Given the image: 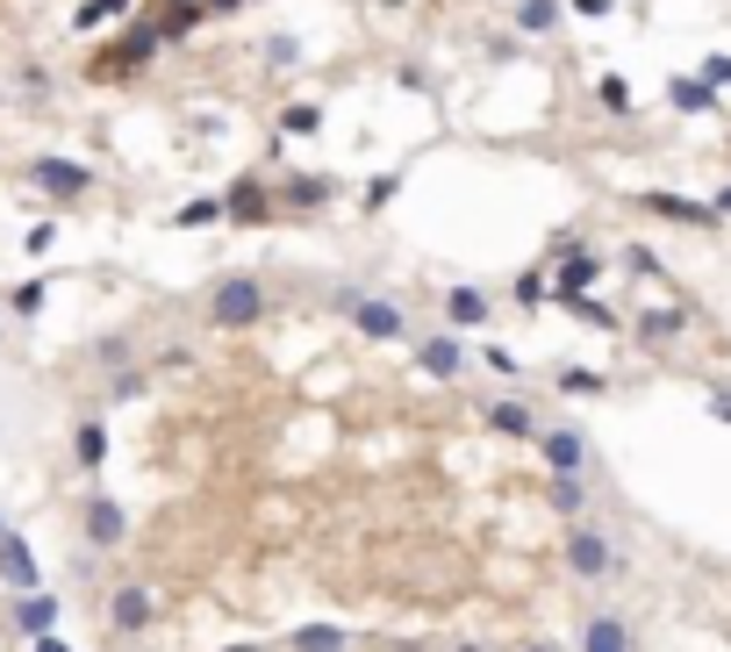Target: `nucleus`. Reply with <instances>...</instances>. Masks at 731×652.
Returning <instances> with one entry per match:
<instances>
[{
	"label": "nucleus",
	"mask_w": 731,
	"mask_h": 652,
	"mask_svg": "<svg viewBox=\"0 0 731 652\" xmlns=\"http://www.w3.org/2000/svg\"><path fill=\"white\" fill-rule=\"evenodd\" d=\"M37 652H72L65 639H51V631H43V639H37Z\"/></svg>",
	"instance_id": "obj_37"
},
{
	"label": "nucleus",
	"mask_w": 731,
	"mask_h": 652,
	"mask_svg": "<svg viewBox=\"0 0 731 652\" xmlns=\"http://www.w3.org/2000/svg\"><path fill=\"white\" fill-rule=\"evenodd\" d=\"M29 179H37L43 194H58V201H80V194L94 187V173H86L80 158H37V165H29Z\"/></svg>",
	"instance_id": "obj_7"
},
{
	"label": "nucleus",
	"mask_w": 731,
	"mask_h": 652,
	"mask_svg": "<svg viewBox=\"0 0 731 652\" xmlns=\"http://www.w3.org/2000/svg\"><path fill=\"white\" fill-rule=\"evenodd\" d=\"M14 624H22L29 639H43V631L58 624V602L51 596H14Z\"/></svg>",
	"instance_id": "obj_19"
},
{
	"label": "nucleus",
	"mask_w": 731,
	"mask_h": 652,
	"mask_svg": "<svg viewBox=\"0 0 731 652\" xmlns=\"http://www.w3.org/2000/svg\"><path fill=\"white\" fill-rule=\"evenodd\" d=\"M638 208L646 216H660V222H681V230H703V237H718L724 230V208L718 201H689V194H638Z\"/></svg>",
	"instance_id": "obj_5"
},
{
	"label": "nucleus",
	"mask_w": 731,
	"mask_h": 652,
	"mask_svg": "<svg viewBox=\"0 0 731 652\" xmlns=\"http://www.w3.org/2000/svg\"><path fill=\"white\" fill-rule=\"evenodd\" d=\"M452 652H487V645H474V639H466V645H452Z\"/></svg>",
	"instance_id": "obj_41"
},
{
	"label": "nucleus",
	"mask_w": 731,
	"mask_h": 652,
	"mask_svg": "<svg viewBox=\"0 0 731 652\" xmlns=\"http://www.w3.org/2000/svg\"><path fill=\"white\" fill-rule=\"evenodd\" d=\"M596 101H603V108H609V115H624V123H631V115H638V101H631V86H624V80H617V72H603V80H596Z\"/></svg>",
	"instance_id": "obj_22"
},
{
	"label": "nucleus",
	"mask_w": 731,
	"mask_h": 652,
	"mask_svg": "<svg viewBox=\"0 0 731 652\" xmlns=\"http://www.w3.org/2000/svg\"><path fill=\"white\" fill-rule=\"evenodd\" d=\"M0 581H8L14 596H37V552H29V545L14 538V530L0 538Z\"/></svg>",
	"instance_id": "obj_12"
},
{
	"label": "nucleus",
	"mask_w": 731,
	"mask_h": 652,
	"mask_svg": "<svg viewBox=\"0 0 731 652\" xmlns=\"http://www.w3.org/2000/svg\"><path fill=\"white\" fill-rule=\"evenodd\" d=\"M559 8H567V0H516L509 22L524 29V37H553V29H559Z\"/></svg>",
	"instance_id": "obj_17"
},
{
	"label": "nucleus",
	"mask_w": 731,
	"mask_h": 652,
	"mask_svg": "<svg viewBox=\"0 0 731 652\" xmlns=\"http://www.w3.org/2000/svg\"><path fill=\"white\" fill-rule=\"evenodd\" d=\"M251 0H208V14H244Z\"/></svg>",
	"instance_id": "obj_36"
},
{
	"label": "nucleus",
	"mask_w": 731,
	"mask_h": 652,
	"mask_svg": "<svg viewBox=\"0 0 731 652\" xmlns=\"http://www.w3.org/2000/svg\"><path fill=\"white\" fill-rule=\"evenodd\" d=\"M416 366L431 373V381H460V373H466V344L460 338H423L416 344Z\"/></svg>",
	"instance_id": "obj_11"
},
{
	"label": "nucleus",
	"mask_w": 731,
	"mask_h": 652,
	"mask_svg": "<svg viewBox=\"0 0 731 652\" xmlns=\"http://www.w3.org/2000/svg\"><path fill=\"white\" fill-rule=\"evenodd\" d=\"M72 452H80V466H86V474H94V466L109 459V431H101V423H80V437H72Z\"/></svg>",
	"instance_id": "obj_24"
},
{
	"label": "nucleus",
	"mask_w": 731,
	"mask_h": 652,
	"mask_svg": "<svg viewBox=\"0 0 731 652\" xmlns=\"http://www.w3.org/2000/svg\"><path fill=\"white\" fill-rule=\"evenodd\" d=\"M667 101H675L681 115H718V86H710L703 72H675V80H667Z\"/></svg>",
	"instance_id": "obj_13"
},
{
	"label": "nucleus",
	"mask_w": 731,
	"mask_h": 652,
	"mask_svg": "<svg viewBox=\"0 0 731 652\" xmlns=\"http://www.w3.org/2000/svg\"><path fill=\"white\" fill-rule=\"evenodd\" d=\"M0 538H8V524H0Z\"/></svg>",
	"instance_id": "obj_42"
},
{
	"label": "nucleus",
	"mask_w": 731,
	"mask_h": 652,
	"mask_svg": "<svg viewBox=\"0 0 731 652\" xmlns=\"http://www.w3.org/2000/svg\"><path fill=\"white\" fill-rule=\"evenodd\" d=\"M202 222H223V201H216V194H202V201L179 208V230H202Z\"/></svg>",
	"instance_id": "obj_28"
},
{
	"label": "nucleus",
	"mask_w": 731,
	"mask_h": 652,
	"mask_svg": "<svg viewBox=\"0 0 731 652\" xmlns=\"http://www.w3.org/2000/svg\"><path fill=\"white\" fill-rule=\"evenodd\" d=\"M718 208H724V216H731V179H724V187H718Z\"/></svg>",
	"instance_id": "obj_38"
},
{
	"label": "nucleus",
	"mask_w": 731,
	"mask_h": 652,
	"mask_svg": "<svg viewBox=\"0 0 731 652\" xmlns=\"http://www.w3.org/2000/svg\"><path fill=\"white\" fill-rule=\"evenodd\" d=\"M703 80L724 94V86H731V51H710V58H703Z\"/></svg>",
	"instance_id": "obj_34"
},
{
	"label": "nucleus",
	"mask_w": 731,
	"mask_h": 652,
	"mask_svg": "<svg viewBox=\"0 0 731 652\" xmlns=\"http://www.w3.org/2000/svg\"><path fill=\"white\" fill-rule=\"evenodd\" d=\"M323 130V108H316V101H287L280 108V136H316Z\"/></svg>",
	"instance_id": "obj_20"
},
{
	"label": "nucleus",
	"mask_w": 731,
	"mask_h": 652,
	"mask_svg": "<svg viewBox=\"0 0 731 652\" xmlns=\"http://www.w3.org/2000/svg\"><path fill=\"white\" fill-rule=\"evenodd\" d=\"M567 567L581 573V581H596V573H609V567H617V559H609V545H603L588 524H574V530H567Z\"/></svg>",
	"instance_id": "obj_9"
},
{
	"label": "nucleus",
	"mask_w": 731,
	"mask_h": 652,
	"mask_svg": "<svg viewBox=\"0 0 731 652\" xmlns=\"http://www.w3.org/2000/svg\"><path fill=\"white\" fill-rule=\"evenodd\" d=\"M287 645H295V652H344V631L338 624H301Z\"/></svg>",
	"instance_id": "obj_21"
},
{
	"label": "nucleus",
	"mask_w": 731,
	"mask_h": 652,
	"mask_svg": "<svg viewBox=\"0 0 731 652\" xmlns=\"http://www.w3.org/2000/svg\"><path fill=\"white\" fill-rule=\"evenodd\" d=\"M718 416H724V423H731V394H718Z\"/></svg>",
	"instance_id": "obj_39"
},
{
	"label": "nucleus",
	"mask_w": 731,
	"mask_h": 652,
	"mask_svg": "<svg viewBox=\"0 0 731 652\" xmlns=\"http://www.w3.org/2000/svg\"><path fill=\"white\" fill-rule=\"evenodd\" d=\"M115 14H130V0H86L72 22H80V29H101V22H115Z\"/></svg>",
	"instance_id": "obj_29"
},
{
	"label": "nucleus",
	"mask_w": 731,
	"mask_h": 652,
	"mask_svg": "<svg viewBox=\"0 0 731 652\" xmlns=\"http://www.w3.org/2000/svg\"><path fill=\"white\" fill-rule=\"evenodd\" d=\"M445 315H452V323H487V294H474V287H452V294H445Z\"/></svg>",
	"instance_id": "obj_23"
},
{
	"label": "nucleus",
	"mask_w": 731,
	"mask_h": 652,
	"mask_svg": "<svg viewBox=\"0 0 731 652\" xmlns=\"http://www.w3.org/2000/svg\"><path fill=\"white\" fill-rule=\"evenodd\" d=\"M559 309H574L581 323H596V330H609V323H617V315H609L603 301H588V294H559Z\"/></svg>",
	"instance_id": "obj_30"
},
{
	"label": "nucleus",
	"mask_w": 731,
	"mask_h": 652,
	"mask_svg": "<svg viewBox=\"0 0 731 652\" xmlns=\"http://www.w3.org/2000/svg\"><path fill=\"white\" fill-rule=\"evenodd\" d=\"M86 538H94V545H122V538H130V517H122V503L94 495V503H86Z\"/></svg>",
	"instance_id": "obj_15"
},
{
	"label": "nucleus",
	"mask_w": 731,
	"mask_h": 652,
	"mask_svg": "<svg viewBox=\"0 0 731 652\" xmlns=\"http://www.w3.org/2000/svg\"><path fill=\"white\" fill-rule=\"evenodd\" d=\"M272 208H280V194H272L266 173H237L230 187H223V222H237V230H258V222H272Z\"/></svg>",
	"instance_id": "obj_4"
},
{
	"label": "nucleus",
	"mask_w": 731,
	"mask_h": 652,
	"mask_svg": "<svg viewBox=\"0 0 731 652\" xmlns=\"http://www.w3.org/2000/svg\"><path fill=\"white\" fill-rule=\"evenodd\" d=\"M208 323H216V330H258V323H266V287H258L251 272L216 280V294H208Z\"/></svg>",
	"instance_id": "obj_3"
},
{
	"label": "nucleus",
	"mask_w": 731,
	"mask_h": 652,
	"mask_svg": "<svg viewBox=\"0 0 731 652\" xmlns=\"http://www.w3.org/2000/svg\"><path fill=\"white\" fill-rule=\"evenodd\" d=\"M596 272H603V259H596V251L553 259V301H559V294H588V287H596Z\"/></svg>",
	"instance_id": "obj_14"
},
{
	"label": "nucleus",
	"mask_w": 731,
	"mask_h": 652,
	"mask_svg": "<svg viewBox=\"0 0 731 652\" xmlns=\"http://www.w3.org/2000/svg\"><path fill=\"white\" fill-rule=\"evenodd\" d=\"M545 294H553V272H545V266H531L524 280H516V301H524V309H538Z\"/></svg>",
	"instance_id": "obj_26"
},
{
	"label": "nucleus",
	"mask_w": 731,
	"mask_h": 652,
	"mask_svg": "<svg viewBox=\"0 0 731 652\" xmlns=\"http://www.w3.org/2000/svg\"><path fill=\"white\" fill-rule=\"evenodd\" d=\"M151 617H158V596H151L144 581H122V588H115V602H109V624L122 631V639H136Z\"/></svg>",
	"instance_id": "obj_8"
},
{
	"label": "nucleus",
	"mask_w": 731,
	"mask_h": 652,
	"mask_svg": "<svg viewBox=\"0 0 731 652\" xmlns=\"http://www.w3.org/2000/svg\"><path fill=\"white\" fill-rule=\"evenodd\" d=\"M394 187H402V173H373V179H366V208L380 216V208L394 201Z\"/></svg>",
	"instance_id": "obj_31"
},
{
	"label": "nucleus",
	"mask_w": 731,
	"mask_h": 652,
	"mask_svg": "<svg viewBox=\"0 0 731 652\" xmlns=\"http://www.w3.org/2000/svg\"><path fill=\"white\" fill-rule=\"evenodd\" d=\"M545 459H553V474H581L588 466V445L574 431H545Z\"/></svg>",
	"instance_id": "obj_18"
},
{
	"label": "nucleus",
	"mask_w": 731,
	"mask_h": 652,
	"mask_svg": "<svg viewBox=\"0 0 731 652\" xmlns=\"http://www.w3.org/2000/svg\"><path fill=\"white\" fill-rule=\"evenodd\" d=\"M151 14H158V29H165V43H187L194 29L208 22V0H151Z\"/></svg>",
	"instance_id": "obj_10"
},
{
	"label": "nucleus",
	"mask_w": 731,
	"mask_h": 652,
	"mask_svg": "<svg viewBox=\"0 0 731 652\" xmlns=\"http://www.w3.org/2000/svg\"><path fill=\"white\" fill-rule=\"evenodd\" d=\"M675 330H681V315H675V309H652V315H638V338H646V344L675 338Z\"/></svg>",
	"instance_id": "obj_27"
},
{
	"label": "nucleus",
	"mask_w": 731,
	"mask_h": 652,
	"mask_svg": "<svg viewBox=\"0 0 731 652\" xmlns=\"http://www.w3.org/2000/svg\"><path fill=\"white\" fill-rule=\"evenodd\" d=\"M481 423H487L495 437H538V416H531L524 402H487V408H481Z\"/></svg>",
	"instance_id": "obj_16"
},
{
	"label": "nucleus",
	"mask_w": 731,
	"mask_h": 652,
	"mask_svg": "<svg viewBox=\"0 0 731 652\" xmlns=\"http://www.w3.org/2000/svg\"><path fill=\"white\" fill-rule=\"evenodd\" d=\"M567 8H574V14H588V22H603V14H609V0H567Z\"/></svg>",
	"instance_id": "obj_35"
},
{
	"label": "nucleus",
	"mask_w": 731,
	"mask_h": 652,
	"mask_svg": "<svg viewBox=\"0 0 731 652\" xmlns=\"http://www.w3.org/2000/svg\"><path fill=\"white\" fill-rule=\"evenodd\" d=\"M8 301H14V315H37V309H43V280H22Z\"/></svg>",
	"instance_id": "obj_33"
},
{
	"label": "nucleus",
	"mask_w": 731,
	"mask_h": 652,
	"mask_svg": "<svg viewBox=\"0 0 731 652\" xmlns=\"http://www.w3.org/2000/svg\"><path fill=\"white\" fill-rule=\"evenodd\" d=\"M338 315L359 330L366 344H394V338L409 330L402 301H380V294H366V287H338Z\"/></svg>",
	"instance_id": "obj_2"
},
{
	"label": "nucleus",
	"mask_w": 731,
	"mask_h": 652,
	"mask_svg": "<svg viewBox=\"0 0 731 652\" xmlns=\"http://www.w3.org/2000/svg\"><path fill=\"white\" fill-rule=\"evenodd\" d=\"M158 51H165V29H158V14H136V22L122 29V37H115L109 51H101L94 65H86V72H94V80H136V72H144Z\"/></svg>",
	"instance_id": "obj_1"
},
{
	"label": "nucleus",
	"mask_w": 731,
	"mask_h": 652,
	"mask_svg": "<svg viewBox=\"0 0 731 652\" xmlns=\"http://www.w3.org/2000/svg\"><path fill=\"white\" fill-rule=\"evenodd\" d=\"M524 652H559V645H545V639H531V645H524Z\"/></svg>",
	"instance_id": "obj_40"
},
{
	"label": "nucleus",
	"mask_w": 731,
	"mask_h": 652,
	"mask_svg": "<svg viewBox=\"0 0 731 652\" xmlns=\"http://www.w3.org/2000/svg\"><path fill=\"white\" fill-rule=\"evenodd\" d=\"M588 652H631V639H624L617 617H596V624H588Z\"/></svg>",
	"instance_id": "obj_25"
},
{
	"label": "nucleus",
	"mask_w": 731,
	"mask_h": 652,
	"mask_svg": "<svg viewBox=\"0 0 731 652\" xmlns=\"http://www.w3.org/2000/svg\"><path fill=\"white\" fill-rule=\"evenodd\" d=\"M266 58H272L280 72H295V65H301V43H295V37H272V43H266Z\"/></svg>",
	"instance_id": "obj_32"
},
{
	"label": "nucleus",
	"mask_w": 731,
	"mask_h": 652,
	"mask_svg": "<svg viewBox=\"0 0 731 652\" xmlns=\"http://www.w3.org/2000/svg\"><path fill=\"white\" fill-rule=\"evenodd\" d=\"M272 194H280V208H295V216H316V208L338 201V173H280Z\"/></svg>",
	"instance_id": "obj_6"
}]
</instances>
